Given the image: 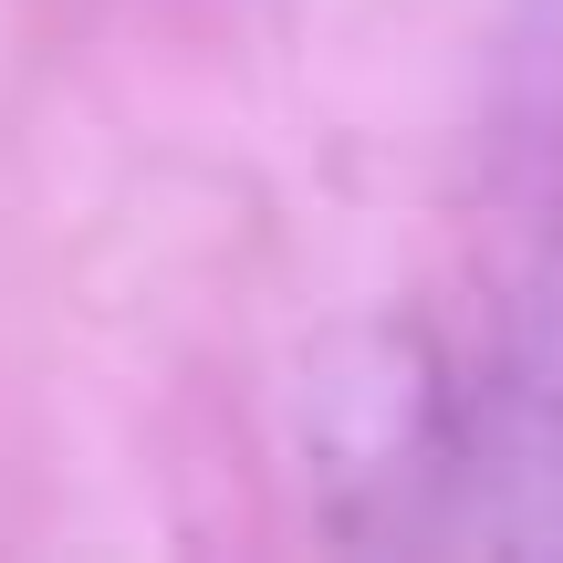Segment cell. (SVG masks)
Instances as JSON below:
<instances>
[{"mask_svg":"<svg viewBox=\"0 0 563 563\" xmlns=\"http://www.w3.org/2000/svg\"><path fill=\"white\" fill-rule=\"evenodd\" d=\"M397 543L563 563V397L553 386H532V376L449 386Z\"/></svg>","mask_w":563,"mask_h":563,"instance_id":"obj_1","label":"cell"},{"mask_svg":"<svg viewBox=\"0 0 563 563\" xmlns=\"http://www.w3.org/2000/svg\"><path fill=\"white\" fill-rule=\"evenodd\" d=\"M522 11H532V63L563 74V0H522Z\"/></svg>","mask_w":563,"mask_h":563,"instance_id":"obj_2","label":"cell"}]
</instances>
